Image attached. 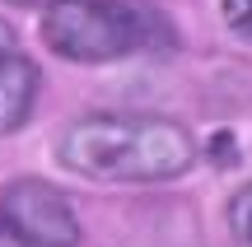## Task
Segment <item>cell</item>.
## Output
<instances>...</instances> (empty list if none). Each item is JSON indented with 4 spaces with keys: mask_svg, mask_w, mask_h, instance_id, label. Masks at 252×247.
I'll list each match as a JSON object with an SVG mask.
<instances>
[{
    "mask_svg": "<svg viewBox=\"0 0 252 247\" xmlns=\"http://www.w3.org/2000/svg\"><path fill=\"white\" fill-rule=\"evenodd\" d=\"M0 247H28V243H24V238H19V233H14V229H9V224H5V220H0Z\"/></svg>",
    "mask_w": 252,
    "mask_h": 247,
    "instance_id": "cell-8",
    "label": "cell"
},
{
    "mask_svg": "<svg viewBox=\"0 0 252 247\" xmlns=\"http://www.w3.org/2000/svg\"><path fill=\"white\" fill-rule=\"evenodd\" d=\"M37 33L47 52L70 65L131 61L140 52H168L178 42L168 14L140 0H47Z\"/></svg>",
    "mask_w": 252,
    "mask_h": 247,
    "instance_id": "cell-2",
    "label": "cell"
},
{
    "mask_svg": "<svg viewBox=\"0 0 252 247\" xmlns=\"http://www.w3.org/2000/svg\"><path fill=\"white\" fill-rule=\"evenodd\" d=\"M224 220H229V233H234V243H238V247H252V182H243L234 196H229Z\"/></svg>",
    "mask_w": 252,
    "mask_h": 247,
    "instance_id": "cell-5",
    "label": "cell"
},
{
    "mask_svg": "<svg viewBox=\"0 0 252 247\" xmlns=\"http://www.w3.org/2000/svg\"><path fill=\"white\" fill-rule=\"evenodd\" d=\"M9 5H37V0H9Z\"/></svg>",
    "mask_w": 252,
    "mask_h": 247,
    "instance_id": "cell-9",
    "label": "cell"
},
{
    "mask_svg": "<svg viewBox=\"0 0 252 247\" xmlns=\"http://www.w3.org/2000/svg\"><path fill=\"white\" fill-rule=\"evenodd\" d=\"M56 159L89 182H178L196 164V140L154 112H89L61 131Z\"/></svg>",
    "mask_w": 252,
    "mask_h": 247,
    "instance_id": "cell-1",
    "label": "cell"
},
{
    "mask_svg": "<svg viewBox=\"0 0 252 247\" xmlns=\"http://www.w3.org/2000/svg\"><path fill=\"white\" fill-rule=\"evenodd\" d=\"M220 14H224V24L234 28L238 37L252 42V0H220Z\"/></svg>",
    "mask_w": 252,
    "mask_h": 247,
    "instance_id": "cell-6",
    "label": "cell"
},
{
    "mask_svg": "<svg viewBox=\"0 0 252 247\" xmlns=\"http://www.w3.org/2000/svg\"><path fill=\"white\" fill-rule=\"evenodd\" d=\"M0 220L28 247H80V215L61 187L42 177H14L0 187Z\"/></svg>",
    "mask_w": 252,
    "mask_h": 247,
    "instance_id": "cell-3",
    "label": "cell"
},
{
    "mask_svg": "<svg viewBox=\"0 0 252 247\" xmlns=\"http://www.w3.org/2000/svg\"><path fill=\"white\" fill-rule=\"evenodd\" d=\"M5 52H19V37H14V28L0 19V56H5Z\"/></svg>",
    "mask_w": 252,
    "mask_h": 247,
    "instance_id": "cell-7",
    "label": "cell"
},
{
    "mask_svg": "<svg viewBox=\"0 0 252 247\" xmlns=\"http://www.w3.org/2000/svg\"><path fill=\"white\" fill-rule=\"evenodd\" d=\"M37 93H42V70L24 52H5L0 56V136H14L33 117Z\"/></svg>",
    "mask_w": 252,
    "mask_h": 247,
    "instance_id": "cell-4",
    "label": "cell"
}]
</instances>
